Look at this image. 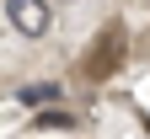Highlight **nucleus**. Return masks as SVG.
Wrapping results in <instances>:
<instances>
[{"label":"nucleus","mask_w":150,"mask_h":139,"mask_svg":"<svg viewBox=\"0 0 150 139\" xmlns=\"http://www.w3.org/2000/svg\"><path fill=\"white\" fill-rule=\"evenodd\" d=\"M64 86L59 80H27V86H16V102H27V107H48V102H59Z\"/></svg>","instance_id":"7ed1b4c3"},{"label":"nucleus","mask_w":150,"mask_h":139,"mask_svg":"<svg viewBox=\"0 0 150 139\" xmlns=\"http://www.w3.org/2000/svg\"><path fill=\"white\" fill-rule=\"evenodd\" d=\"M123 54H129V32H123V22H107V27L97 32V43H91V54L81 59L86 80H107V75L123 64Z\"/></svg>","instance_id":"f257e3e1"},{"label":"nucleus","mask_w":150,"mask_h":139,"mask_svg":"<svg viewBox=\"0 0 150 139\" xmlns=\"http://www.w3.org/2000/svg\"><path fill=\"white\" fill-rule=\"evenodd\" d=\"M6 22H11V32H22V37H48L54 6H48V0H6Z\"/></svg>","instance_id":"f03ea898"},{"label":"nucleus","mask_w":150,"mask_h":139,"mask_svg":"<svg viewBox=\"0 0 150 139\" xmlns=\"http://www.w3.org/2000/svg\"><path fill=\"white\" fill-rule=\"evenodd\" d=\"M32 123H38V128H75V112H64L59 102H48V107H38Z\"/></svg>","instance_id":"20e7f679"}]
</instances>
